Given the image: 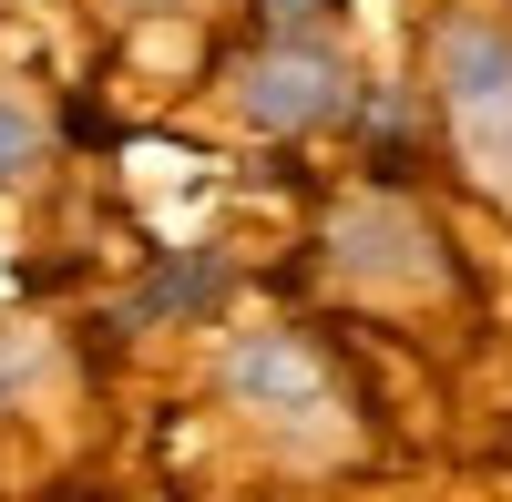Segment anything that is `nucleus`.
<instances>
[{"label":"nucleus","instance_id":"obj_1","mask_svg":"<svg viewBox=\"0 0 512 502\" xmlns=\"http://www.w3.org/2000/svg\"><path fill=\"white\" fill-rule=\"evenodd\" d=\"M431 93L451 113L461 164L512 195V21L502 11H451L431 31Z\"/></svg>","mask_w":512,"mask_h":502},{"label":"nucleus","instance_id":"obj_2","mask_svg":"<svg viewBox=\"0 0 512 502\" xmlns=\"http://www.w3.org/2000/svg\"><path fill=\"white\" fill-rule=\"evenodd\" d=\"M236 113L256 134H328V123L359 113V72L318 21H287L236 62Z\"/></svg>","mask_w":512,"mask_h":502},{"label":"nucleus","instance_id":"obj_3","mask_svg":"<svg viewBox=\"0 0 512 502\" xmlns=\"http://www.w3.org/2000/svg\"><path fill=\"white\" fill-rule=\"evenodd\" d=\"M226 380H236L246 400H256V390H267V400H297V410H308V400H318V369H308V359H297L287 339H246V349L226 359Z\"/></svg>","mask_w":512,"mask_h":502},{"label":"nucleus","instance_id":"obj_4","mask_svg":"<svg viewBox=\"0 0 512 502\" xmlns=\"http://www.w3.org/2000/svg\"><path fill=\"white\" fill-rule=\"evenodd\" d=\"M41 154H52V134H41V113L0 93V195H11V185L31 175V164H41Z\"/></svg>","mask_w":512,"mask_h":502},{"label":"nucleus","instance_id":"obj_5","mask_svg":"<svg viewBox=\"0 0 512 502\" xmlns=\"http://www.w3.org/2000/svg\"><path fill=\"white\" fill-rule=\"evenodd\" d=\"M216 267H164L154 287H144V308H175V318H205V308H216Z\"/></svg>","mask_w":512,"mask_h":502},{"label":"nucleus","instance_id":"obj_6","mask_svg":"<svg viewBox=\"0 0 512 502\" xmlns=\"http://www.w3.org/2000/svg\"><path fill=\"white\" fill-rule=\"evenodd\" d=\"M318 11H338V0H256V21H267V31H287V21H318Z\"/></svg>","mask_w":512,"mask_h":502}]
</instances>
